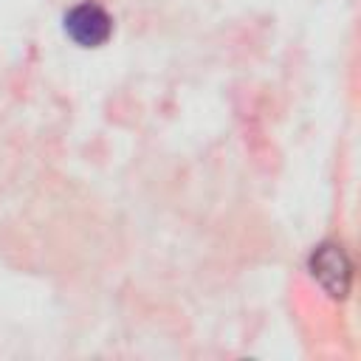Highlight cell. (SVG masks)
I'll list each match as a JSON object with an SVG mask.
<instances>
[{
	"label": "cell",
	"mask_w": 361,
	"mask_h": 361,
	"mask_svg": "<svg viewBox=\"0 0 361 361\" xmlns=\"http://www.w3.org/2000/svg\"><path fill=\"white\" fill-rule=\"evenodd\" d=\"M310 276L324 288L327 296L344 299L353 282V262L338 243H322L307 259Z\"/></svg>",
	"instance_id": "cell-1"
},
{
	"label": "cell",
	"mask_w": 361,
	"mask_h": 361,
	"mask_svg": "<svg viewBox=\"0 0 361 361\" xmlns=\"http://www.w3.org/2000/svg\"><path fill=\"white\" fill-rule=\"evenodd\" d=\"M62 25H65V34L76 45H82V48H99L113 34L110 14L102 6H96V3H79V6H73L65 14Z\"/></svg>",
	"instance_id": "cell-2"
}]
</instances>
